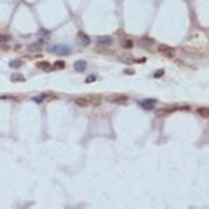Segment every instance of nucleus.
<instances>
[{"instance_id":"nucleus-1","label":"nucleus","mask_w":209,"mask_h":209,"mask_svg":"<svg viewBox=\"0 0 209 209\" xmlns=\"http://www.w3.org/2000/svg\"><path fill=\"white\" fill-rule=\"evenodd\" d=\"M51 52H54V54H63V56H66V54H70L72 52V49L68 47V45H54L52 49H49Z\"/></svg>"},{"instance_id":"nucleus-2","label":"nucleus","mask_w":209,"mask_h":209,"mask_svg":"<svg viewBox=\"0 0 209 209\" xmlns=\"http://www.w3.org/2000/svg\"><path fill=\"white\" fill-rule=\"evenodd\" d=\"M77 44H78V45H89V44H91V38L87 37L84 32H78V33H77Z\"/></svg>"},{"instance_id":"nucleus-3","label":"nucleus","mask_w":209,"mask_h":209,"mask_svg":"<svg viewBox=\"0 0 209 209\" xmlns=\"http://www.w3.org/2000/svg\"><path fill=\"white\" fill-rule=\"evenodd\" d=\"M159 52H160V54H164V56H167V57L174 56V49H171L169 45H164V44H160V45H159Z\"/></svg>"},{"instance_id":"nucleus-4","label":"nucleus","mask_w":209,"mask_h":209,"mask_svg":"<svg viewBox=\"0 0 209 209\" xmlns=\"http://www.w3.org/2000/svg\"><path fill=\"white\" fill-rule=\"evenodd\" d=\"M75 105H78V106H91V96H80V98H75Z\"/></svg>"},{"instance_id":"nucleus-5","label":"nucleus","mask_w":209,"mask_h":209,"mask_svg":"<svg viewBox=\"0 0 209 209\" xmlns=\"http://www.w3.org/2000/svg\"><path fill=\"white\" fill-rule=\"evenodd\" d=\"M155 105H157V101H155V99H143V101H139V106H141V108H145V110H153V108H155Z\"/></svg>"},{"instance_id":"nucleus-6","label":"nucleus","mask_w":209,"mask_h":209,"mask_svg":"<svg viewBox=\"0 0 209 209\" xmlns=\"http://www.w3.org/2000/svg\"><path fill=\"white\" fill-rule=\"evenodd\" d=\"M108 99H110L112 103H127V101H129V98H127V96H119V94L110 96Z\"/></svg>"},{"instance_id":"nucleus-7","label":"nucleus","mask_w":209,"mask_h":209,"mask_svg":"<svg viewBox=\"0 0 209 209\" xmlns=\"http://www.w3.org/2000/svg\"><path fill=\"white\" fill-rule=\"evenodd\" d=\"M37 68L38 70H42V72H49V70H52V65H49L47 61H38Z\"/></svg>"},{"instance_id":"nucleus-8","label":"nucleus","mask_w":209,"mask_h":209,"mask_svg":"<svg viewBox=\"0 0 209 209\" xmlns=\"http://www.w3.org/2000/svg\"><path fill=\"white\" fill-rule=\"evenodd\" d=\"M141 47H150V45H153V38L150 37H143V38H139V42H138Z\"/></svg>"},{"instance_id":"nucleus-9","label":"nucleus","mask_w":209,"mask_h":209,"mask_svg":"<svg viewBox=\"0 0 209 209\" xmlns=\"http://www.w3.org/2000/svg\"><path fill=\"white\" fill-rule=\"evenodd\" d=\"M73 68H75V72H85L87 63H85V61H77L75 65H73Z\"/></svg>"},{"instance_id":"nucleus-10","label":"nucleus","mask_w":209,"mask_h":209,"mask_svg":"<svg viewBox=\"0 0 209 209\" xmlns=\"http://www.w3.org/2000/svg\"><path fill=\"white\" fill-rule=\"evenodd\" d=\"M112 45V37H98V45Z\"/></svg>"},{"instance_id":"nucleus-11","label":"nucleus","mask_w":209,"mask_h":209,"mask_svg":"<svg viewBox=\"0 0 209 209\" xmlns=\"http://www.w3.org/2000/svg\"><path fill=\"white\" fill-rule=\"evenodd\" d=\"M11 82H24V77L21 73H12L11 75Z\"/></svg>"},{"instance_id":"nucleus-12","label":"nucleus","mask_w":209,"mask_h":209,"mask_svg":"<svg viewBox=\"0 0 209 209\" xmlns=\"http://www.w3.org/2000/svg\"><path fill=\"white\" fill-rule=\"evenodd\" d=\"M65 66H66L65 61H56V65H52V70H63Z\"/></svg>"},{"instance_id":"nucleus-13","label":"nucleus","mask_w":209,"mask_h":209,"mask_svg":"<svg viewBox=\"0 0 209 209\" xmlns=\"http://www.w3.org/2000/svg\"><path fill=\"white\" fill-rule=\"evenodd\" d=\"M9 65H11V68H19V66L23 65V61H21V59H12Z\"/></svg>"},{"instance_id":"nucleus-14","label":"nucleus","mask_w":209,"mask_h":209,"mask_svg":"<svg viewBox=\"0 0 209 209\" xmlns=\"http://www.w3.org/2000/svg\"><path fill=\"white\" fill-rule=\"evenodd\" d=\"M133 45H134L133 40H124V42H122V47H124V49H131Z\"/></svg>"},{"instance_id":"nucleus-15","label":"nucleus","mask_w":209,"mask_h":209,"mask_svg":"<svg viewBox=\"0 0 209 209\" xmlns=\"http://www.w3.org/2000/svg\"><path fill=\"white\" fill-rule=\"evenodd\" d=\"M197 112H199V115H202L204 119H208V108H206V106H200Z\"/></svg>"},{"instance_id":"nucleus-16","label":"nucleus","mask_w":209,"mask_h":209,"mask_svg":"<svg viewBox=\"0 0 209 209\" xmlns=\"http://www.w3.org/2000/svg\"><path fill=\"white\" fill-rule=\"evenodd\" d=\"M11 35H5V33H0V42H9Z\"/></svg>"},{"instance_id":"nucleus-17","label":"nucleus","mask_w":209,"mask_h":209,"mask_svg":"<svg viewBox=\"0 0 209 209\" xmlns=\"http://www.w3.org/2000/svg\"><path fill=\"white\" fill-rule=\"evenodd\" d=\"M38 49H40V44H32V45L28 47V51H32V52H33V51H38Z\"/></svg>"},{"instance_id":"nucleus-18","label":"nucleus","mask_w":209,"mask_h":209,"mask_svg":"<svg viewBox=\"0 0 209 209\" xmlns=\"http://www.w3.org/2000/svg\"><path fill=\"white\" fill-rule=\"evenodd\" d=\"M162 75H164V70H157V72L153 73V77H155V78H160Z\"/></svg>"},{"instance_id":"nucleus-19","label":"nucleus","mask_w":209,"mask_h":209,"mask_svg":"<svg viewBox=\"0 0 209 209\" xmlns=\"http://www.w3.org/2000/svg\"><path fill=\"white\" fill-rule=\"evenodd\" d=\"M94 80H96V75H91V77L85 78V84H91V82H94Z\"/></svg>"},{"instance_id":"nucleus-20","label":"nucleus","mask_w":209,"mask_h":209,"mask_svg":"<svg viewBox=\"0 0 209 209\" xmlns=\"http://www.w3.org/2000/svg\"><path fill=\"white\" fill-rule=\"evenodd\" d=\"M124 73H126V75H134V70H131V68H127V70H126Z\"/></svg>"}]
</instances>
